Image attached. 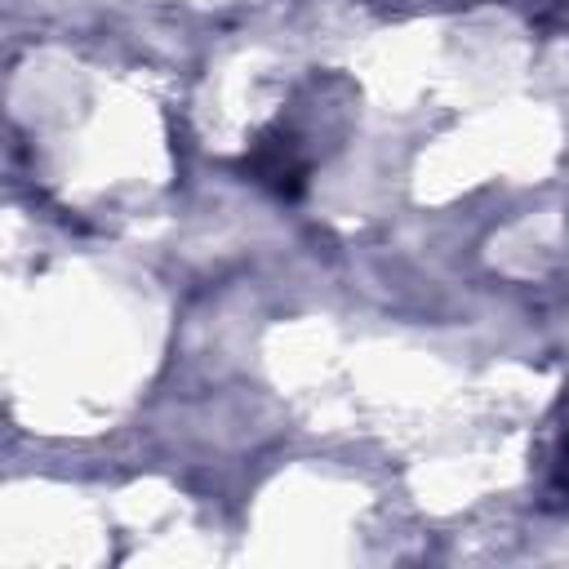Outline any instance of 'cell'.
Returning <instances> with one entry per match:
<instances>
[{
    "mask_svg": "<svg viewBox=\"0 0 569 569\" xmlns=\"http://www.w3.org/2000/svg\"><path fill=\"white\" fill-rule=\"evenodd\" d=\"M551 498H556V502H569V436H565V449H560V462H556Z\"/></svg>",
    "mask_w": 569,
    "mask_h": 569,
    "instance_id": "obj_3",
    "label": "cell"
},
{
    "mask_svg": "<svg viewBox=\"0 0 569 569\" xmlns=\"http://www.w3.org/2000/svg\"><path fill=\"white\" fill-rule=\"evenodd\" d=\"M244 169H249L262 187H271V191H280V196H298V187H302V178H307L302 142H298L293 133H262V138L253 142V151L244 156Z\"/></svg>",
    "mask_w": 569,
    "mask_h": 569,
    "instance_id": "obj_1",
    "label": "cell"
},
{
    "mask_svg": "<svg viewBox=\"0 0 569 569\" xmlns=\"http://www.w3.org/2000/svg\"><path fill=\"white\" fill-rule=\"evenodd\" d=\"M507 4L520 9L529 27L551 31V36H569V0H507Z\"/></svg>",
    "mask_w": 569,
    "mask_h": 569,
    "instance_id": "obj_2",
    "label": "cell"
}]
</instances>
